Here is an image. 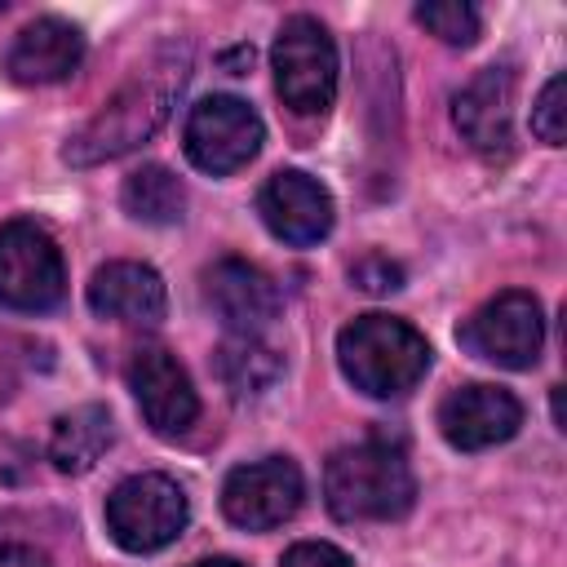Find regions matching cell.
Masks as SVG:
<instances>
[{
    "mask_svg": "<svg viewBox=\"0 0 567 567\" xmlns=\"http://www.w3.org/2000/svg\"><path fill=\"white\" fill-rule=\"evenodd\" d=\"M186 84V49H168L155 66L137 71L75 137L71 146L62 151L66 164L75 168H89V164H102V159H115L124 151H133L137 142H146L173 111V97L182 93Z\"/></svg>",
    "mask_w": 567,
    "mask_h": 567,
    "instance_id": "cell-1",
    "label": "cell"
},
{
    "mask_svg": "<svg viewBox=\"0 0 567 567\" xmlns=\"http://www.w3.org/2000/svg\"><path fill=\"white\" fill-rule=\"evenodd\" d=\"M323 501L341 523H385L412 509L416 478L399 447L368 439L332 452L323 470Z\"/></svg>",
    "mask_w": 567,
    "mask_h": 567,
    "instance_id": "cell-2",
    "label": "cell"
},
{
    "mask_svg": "<svg viewBox=\"0 0 567 567\" xmlns=\"http://www.w3.org/2000/svg\"><path fill=\"white\" fill-rule=\"evenodd\" d=\"M346 381L372 399H399L430 372V341L394 315H359L337 332Z\"/></svg>",
    "mask_w": 567,
    "mask_h": 567,
    "instance_id": "cell-3",
    "label": "cell"
},
{
    "mask_svg": "<svg viewBox=\"0 0 567 567\" xmlns=\"http://www.w3.org/2000/svg\"><path fill=\"white\" fill-rule=\"evenodd\" d=\"M275 89L292 115H323L337 97V44L323 31V22L297 13L279 27L275 49Z\"/></svg>",
    "mask_w": 567,
    "mask_h": 567,
    "instance_id": "cell-4",
    "label": "cell"
},
{
    "mask_svg": "<svg viewBox=\"0 0 567 567\" xmlns=\"http://www.w3.org/2000/svg\"><path fill=\"white\" fill-rule=\"evenodd\" d=\"M186 492L168 474H133L106 496V532L128 554H155L186 527Z\"/></svg>",
    "mask_w": 567,
    "mask_h": 567,
    "instance_id": "cell-5",
    "label": "cell"
},
{
    "mask_svg": "<svg viewBox=\"0 0 567 567\" xmlns=\"http://www.w3.org/2000/svg\"><path fill=\"white\" fill-rule=\"evenodd\" d=\"M456 341L483 359V363H496V368H509V372H523L540 359V346H545V315H540V301L523 288H509V292H496L487 306H478Z\"/></svg>",
    "mask_w": 567,
    "mask_h": 567,
    "instance_id": "cell-6",
    "label": "cell"
},
{
    "mask_svg": "<svg viewBox=\"0 0 567 567\" xmlns=\"http://www.w3.org/2000/svg\"><path fill=\"white\" fill-rule=\"evenodd\" d=\"M66 292V266L49 230L35 221L0 226V306L9 310H53Z\"/></svg>",
    "mask_w": 567,
    "mask_h": 567,
    "instance_id": "cell-7",
    "label": "cell"
},
{
    "mask_svg": "<svg viewBox=\"0 0 567 567\" xmlns=\"http://www.w3.org/2000/svg\"><path fill=\"white\" fill-rule=\"evenodd\" d=\"M182 142H186V159L199 173L226 177V173H239L261 151L266 128L248 102H239L230 93H213L199 106H190Z\"/></svg>",
    "mask_w": 567,
    "mask_h": 567,
    "instance_id": "cell-8",
    "label": "cell"
},
{
    "mask_svg": "<svg viewBox=\"0 0 567 567\" xmlns=\"http://www.w3.org/2000/svg\"><path fill=\"white\" fill-rule=\"evenodd\" d=\"M301 496H306V483L288 456L248 461V465L230 470L221 483V509L244 532H270V527L288 523L301 509Z\"/></svg>",
    "mask_w": 567,
    "mask_h": 567,
    "instance_id": "cell-9",
    "label": "cell"
},
{
    "mask_svg": "<svg viewBox=\"0 0 567 567\" xmlns=\"http://www.w3.org/2000/svg\"><path fill=\"white\" fill-rule=\"evenodd\" d=\"M128 390L146 416V425L164 439H177L195 425L199 399L186 377V368L164 346H137L128 359Z\"/></svg>",
    "mask_w": 567,
    "mask_h": 567,
    "instance_id": "cell-10",
    "label": "cell"
},
{
    "mask_svg": "<svg viewBox=\"0 0 567 567\" xmlns=\"http://www.w3.org/2000/svg\"><path fill=\"white\" fill-rule=\"evenodd\" d=\"M204 301L230 328V337H257L279 315L275 279L239 257H221L204 270Z\"/></svg>",
    "mask_w": 567,
    "mask_h": 567,
    "instance_id": "cell-11",
    "label": "cell"
},
{
    "mask_svg": "<svg viewBox=\"0 0 567 567\" xmlns=\"http://www.w3.org/2000/svg\"><path fill=\"white\" fill-rule=\"evenodd\" d=\"M523 425V403L501 385H461L439 403V430L461 452H483L514 439Z\"/></svg>",
    "mask_w": 567,
    "mask_h": 567,
    "instance_id": "cell-12",
    "label": "cell"
},
{
    "mask_svg": "<svg viewBox=\"0 0 567 567\" xmlns=\"http://www.w3.org/2000/svg\"><path fill=\"white\" fill-rule=\"evenodd\" d=\"M452 120L478 155H487V159L509 155L514 151V71L509 66H483L456 93Z\"/></svg>",
    "mask_w": 567,
    "mask_h": 567,
    "instance_id": "cell-13",
    "label": "cell"
},
{
    "mask_svg": "<svg viewBox=\"0 0 567 567\" xmlns=\"http://www.w3.org/2000/svg\"><path fill=\"white\" fill-rule=\"evenodd\" d=\"M257 213H261L266 230L275 239H284V244H292V248L319 244L332 230V195H328V186H319L310 173H297V168L275 173L261 186Z\"/></svg>",
    "mask_w": 567,
    "mask_h": 567,
    "instance_id": "cell-14",
    "label": "cell"
},
{
    "mask_svg": "<svg viewBox=\"0 0 567 567\" xmlns=\"http://www.w3.org/2000/svg\"><path fill=\"white\" fill-rule=\"evenodd\" d=\"M84 58V35L66 18H35L27 22L9 53H4V75L13 84H58L66 80Z\"/></svg>",
    "mask_w": 567,
    "mask_h": 567,
    "instance_id": "cell-15",
    "label": "cell"
},
{
    "mask_svg": "<svg viewBox=\"0 0 567 567\" xmlns=\"http://www.w3.org/2000/svg\"><path fill=\"white\" fill-rule=\"evenodd\" d=\"M89 310L115 323H159L168 315V288L142 261H106L89 279Z\"/></svg>",
    "mask_w": 567,
    "mask_h": 567,
    "instance_id": "cell-16",
    "label": "cell"
},
{
    "mask_svg": "<svg viewBox=\"0 0 567 567\" xmlns=\"http://www.w3.org/2000/svg\"><path fill=\"white\" fill-rule=\"evenodd\" d=\"M115 439V425H111V412L102 403H84V408H71L53 421V434H49V461L62 470V474H84L102 461V452L111 447Z\"/></svg>",
    "mask_w": 567,
    "mask_h": 567,
    "instance_id": "cell-17",
    "label": "cell"
},
{
    "mask_svg": "<svg viewBox=\"0 0 567 567\" xmlns=\"http://www.w3.org/2000/svg\"><path fill=\"white\" fill-rule=\"evenodd\" d=\"M213 368L235 399H257L284 377V359L261 337H226L213 354Z\"/></svg>",
    "mask_w": 567,
    "mask_h": 567,
    "instance_id": "cell-18",
    "label": "cell"
},
{
    "mask_svg": "<svg viewBox=\"0 0 567 567\" xmlns=\"http://www.w3.org/2000/svg\"><path fill=\"white\" fill-rule=\"evenodd\" d=\"M120 204H124V213H128L133 221L173 226V221H182V213H186V186H182L164 164H142L137 173L124 177Z\"/></svg>",
    "mask_w": 567,
    "mask_h": 567,
    "instance_id": "cell-19",
    "label": "cell"
},
{
    "mask_svg": "<svg viewBox=\"0 0 567 567\" xmlns=\"http://www.w3.org/2000/svg\"><path fill=\"white\" fill-rule=\"evenodd\" d=\"M416 22L439 35L443 44H474L483 31V18L465 0H439V4H416Z\"/></svg>",
    "mask_w": 567,
    "mask_h": 567,
    "instance_id": "cell-20",
    "label": "cell"
},
{
    "mask_svg": "<svg viewBox=\"0 0 567 567\" xmlns=\"http://www.w3.org/2000/svg\"><path fill=\"white\" fill-rule=\"evenodd\" d=\"M563 93H567V84H563V75H554L540 89V97L532 102V133L545 146H563V137H567V102H563Z\"/></svg>",
    "mask_w": 567,
    "mask_h": 567,
    "instance_id": "cell-21",
    "label": "cell"
},
{
    "mask_svg": "<svg viewBox=\"0 0 567 567\" xmlns=\"http://www.w3.org/2000/svg\"><path fill=\"white\" fill-rule=\"evenodd\" d=\"M350 279L359 284V288H368V292H394L399 284H403V270L390 261V257H381V252H372V257H363V261H354V270H350Z\"/></svg>",
    "mask_w": 567,
    "mask_h": 567,
    "instance_id": "cell-22",
    "label": "cell"
},
{
    "mask_svg": "<svg viewBox=\"0 0 567 567\" xmlns=\"http://www.w3.org/2000/svg\"><path fill=\"white\" fill-rule=\"evenodd\" d=\"M279 567H350V558L328 540H297Z\"/></svg>",
    "mask_w": 567,
    "mask_h": 567,
    "instance_id": "cell-23",
    "label": "cell"
},
{
    "mask_svg": "<svg viewBox=\"0 0 567 567\" xmlns=\"http://www.w3.org/2000/svg\"><path fill=\"white\" fill-rule=\"evenodd\" d=\"M0 567H49V558L31 545H0Z\"/></svg>",
    "mask_w": 567,
    "mask_h": 567,
    "instance_id": "cell-24",
    "label": "cell"
},
{
    "mask_svg": "<svg viewBox=\"0 0 567 567\" xmlns=\"http://www.w3.org/2000/svg\"><path fill=\"white\" fill-rule=\"evenodd\" d=\"M190 567H244V563H235V558H199Z\"/></svg>",
    "mask_w": 567,
    "mask_h": 567,
    "instance_id": "cell-25",
    "label": "cell"
}]
</instances>
